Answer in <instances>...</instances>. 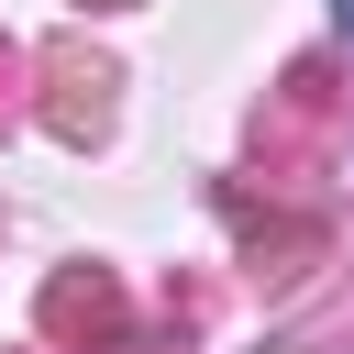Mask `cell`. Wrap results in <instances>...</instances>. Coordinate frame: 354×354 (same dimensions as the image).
Returning a JSON list of instances; mask_svg holds the SVG:
<instances>
[{
    "mask_svg": "<svg viewBox=\"0 0 354 354\" xmlns=\"http://www.w3.org/2000/svg\"><path fill=\"white\" fill-rule=\"evenodd\" d=\"M343 111H354V88H343V55H299V66L277 77L266 122H254V155H266V166H299V155H321V144L343 133Z\"/></svg>",
    "mask_w": 354,
    "mask_h": 354,
    "instance_id": "cell-1",
    "label": "cell"
},
{
    "mask_svg": "<svg viewBox=\"0 0 354 354\" xmlns=\"http://www.w3.org/2000/svg\"><path fill=\"white\" fill-rule=\"evenodd\" d=\"M33 332H44V354H122L133 299H122L111 266H55L44 299H33Z\"/></svg>",
    "mask_w": 354,
    "mask_h": 354,
    "instance_id": "cell-2",
    "label": "cell"
},
{
    "mask_svg": "<svg viewBox=\"0 0 354 354\" xmlns=\"http://www.w3.org/2000/svg\"><path fill=\"white\" fill-rule=\"evenodd\" d=\"M33 77H44V133H66V144H100L111 133V88H122V66L88 44V33H55L44 55H33Z\"/></svg>",
    "mask_w": 354,
    "mask_h": 354,
    "instance_id": "cell-3",
    "label": "cell"
},
{
    "mask_svg": "<svg viewBox=\"0 0 354 354\" xmlns=\"http://www.w3.org/2000/svg\"><path fill=\"white\" fill-rule=\"evenodd\" d=\"M221 210H232V232H243V266H254V277H299V266L321 254V221H288V210H254L243 188H221Z\"/></svg>",
    "mask_w": 354,
    "mask_h": 354,
    "instance_id": "cell-4",
    "label": "cell"
},
{
    "mask_svg": "<svg viewBox=\"0 0 354 354\" xmlns=\"http://www.w3.org/2000/svg\"><path fill=\"white\" fill-rule=\"evenodd\" d=\"M22 77H33V55H22V44H0V133L33 111V100H22Z\"/></svg>",
    "mask_w": 354,
    "mask_h": 354,
    "instance_id": "cell-5",
    "label": "cell"
},
{
    "mask_svg": "<svg viewBox=\"0 0 354 354\" xmlns=\"http://www.w3.org/2000/svg\"><path fill=\"white\" fill-rule=\"evenodd\" d=\"M88 11H133V0H88Z\"/></svg>",
    "mask_w": 354,
    "mask_h": 354,
    "instance_id": "cell-6",
    "label": "cell"
},
{
    "mask_svg": "<svg viewBox=\"0 0 354 354\" xmlns=\"http://www.w3.org/2000/svg\"><path fill=\"white\" fill-rule=\"evenodd\" d=\"M332 11H343V33H354V0H332Z\"/></svg>",
    "mask_w": 354,
    "mask_h": 354,
    "instance_id": "cell-7",
    "label": "cell"
},
{
    "mask_svg": "<svg viewBox=\"0 0 354 354\" xmlns=\"http://www.w3.org/2000/svg\"><path fill=\"white\" fill-rule=\"evenodd\" d=\"M177 354H188V343H177Z\"/></svg>",
    "mask_w": 354,
    "mask_h": 354,
    "instance_id": "cell-8",
    "label": "cell"
}]
</instances>
